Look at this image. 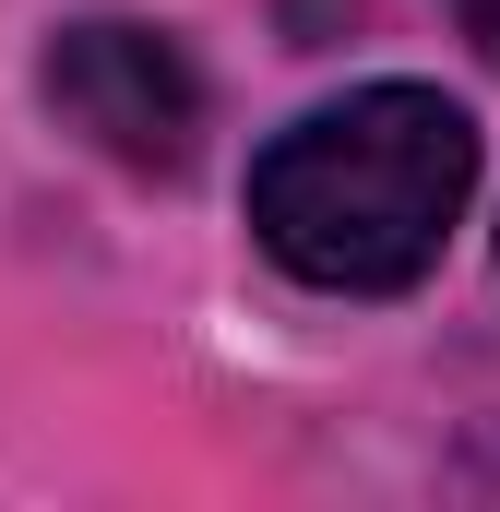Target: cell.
Listing matches in <instances>:
<instances>
[{
  "label": "cell",
  "mask_w": 500,
  "mask_h": 512,
  "mask_svg": "<svg viewBox=\"0 0 500 512\" xmlns=\"http://www.w3.org/2000/svg\"><path fill=\"white\" fill-rule=\"evenodd\" d=\"M48 108L84 131L96 155L167 179V167H191L203 84H191V60H179L155 24H72V36L48 48Z\"/></svg>",
  "instance_id": "2"
},
{
  "label": "cell",
  "mask_w": 500,
  "mask_h": 512,
  "mask_svg": "<svg viewBox=\"0 0 500 512\" xmlns=\"http://www.w3.org/2000/svg\"><path fill=\"white\" fill-rule=\"evenodd\" d=\"M465 191H477V120L429 84H370V96H334L262 143L250 227L298 286L393 298L441 262Z\"/></svg>",
  "instance_id": "1"
},
{
  "label": "cell",
  "mask_w": 500,
  "mask_h": 512,
  "mask_svg": "<svg viewBox=\"0 0 500 512\" xmlns=\"http://www.w3.org/2000/svg\"><path fill=\"white\" fill-rule=\"evenodd\" d=\"M453 12H465V36H477V48L500 60V0H453Z\"/></svg>",
  "instance_id": "3"
}]
</instances>
